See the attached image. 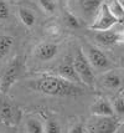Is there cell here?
I'll list each match as a JSON object with an SVG mask.
<instances>
[{"mask_svg": "<svg viewBox=\"0 0 124 133\" xmlns=\"http://www.w3.org/2000/svg\"><path fill=\"white\" fill-rule=\"evenodd\" d=\"M32 87L36 91L50 96H77L83 90L77 83L67 81L60 76H43L32 82Z\"/></svg>", "mask_w": 124, "mask_h": 133, "instance_id": "1", "label": "cell"}, {"mask_svg": "<svg viewBox=\"0 0 124 133\" xmlns=\"http://www.w3.org/2000/svg\"><path fill=\"white\" fill-rule=\"evenodd\" d=\"M73 64H75V69L79 80L82 83L87 85L88 87H93L96 83V76L93 72V67L89 64L87 56L84 55L82 49H78L75 54L73 57Z\"/></svg>", "mask_w": 124, "mask_h": 133, "instance_id": "2", "label": "cell"}, {"mask_svg": "<svg viewBox=\"0 0 124 133\" xmlns=\"http://www.w3.org/2000/svg\"><path fill=\"white\" fill-rule=\"evenodd\" d=\"M120 122L117 117H98L94 116L87 124L88 133H115Z\"/></svg>", "mask_w": 124, "mask_h": 133, "instance_id": "3", "label": "cell"}, {"mask_svg": "<svg viewBox=\"0 0 124 133\" xmlns=\"http://www.w3.org/2000/svg\"><path fill=\"white\" fill-rule=\"evenodd\" d=\"M21 70H23V60L20 56H16L9 62L8 67L4 71V75L0 80V91L1 92H6L16 82V80L21 74Z\"/></svg>", "mask_w": 124, "mask_h": 133, "instance_id": "4", "label": "cell"}, {"mask_svg": "<svg viewBox=\"0 0 124 133\" xmlns=\"http://www.w3.org/2000/svg\"><path fill=\"white\" fill-rule=\"evenodd\" d=\"M119 23V19L114 16L112 14V11L109 10V6L108 4H103L100 8L99 12L97 17L94 19L93 24L91 25V29L94 30V31H107V30H111L115 25Z\"/></svg>", "mask_w": 124, "mask_h": 133, "instance_id": "5", "label": "cell"}, {"mask_svg": "<svg viewBox=\"0 0 124 133\" xmlns=\"http://www.w3.org/2000/svg\"><path fill=\"white\" fill-rule=\"evenodd\" d=\"M75 8L82 19L88 21H94L99 12L102 5L104 4L103 0H73Z\"/></svg>", "mask_w": 124, "mask_h": 133, "instance_id": "6", "label": "cell"}, {"mask_svg": "<svg viewBox=\"0 0 124 133\" xmlns=\"http://www.w3.org/2000/svg\"><path fill=\"white\" fill-rule=\"evenodd\" d=\"M84 55L87 56L89 64L92 65L93 69L97 70H108L111 67V61L108 60L104 52L100 51L99 49L92 46V45H87L84 47Z\"/></svg>", "mask_w": 124, "mask_h": 133, "instance_id": "7", "label": "cell"}, {"mask_svg": "<svg viewBox=\"0 0 124 133\" xmlns=\"http://www.w3.org/2000/svg\"><path fill=\"white\" fill-rule=\"evenodd\" d=\"M59 75L60 77L65 78L67 81H71L73 83H79L81 80L77 75L76 69H75V64H73V57L71 56H67V57L63 58V61L60 64L59 69Z\"/></svg>", "mask_w": 124, "mask_h": 133, "instance_id": "8", "label": "cell"}, {"mask_svg": "<svg viewBox=\"0 0 124 133\" xmlns=\"http://www.w3.org/2000/svg\"><path fill=\"white\" fill-rule=\"evenodd\" d=\"M91 113L98 117H112L114 116L113 104L106 98H98L91 106Z\"/></svg>", "mask_w": 124, "mask_h": 133, "instance_id": "9", "label": "cell"}, {"mask_svg": "<svg viewBox=\"0 0 124 133\" xmlns=\"http://www.w3.org/2000/svg\"><path fill=\"white\" fill-rule=\"evenodd\" d=\"M59 52V46L52 42H45L41 44L35 49V56L41 61L52 60Z\"/></svg>", "mask_w": 124, "mask_h": 133, "instance_id": "10", "label": "cell"}, {"mask_svg": "<svg viewBox=\"0 0 124 133\" xmlns=\"http://www.w3.org/2000/svg\"><path fill=\"white\" fill-rule=\"evenodd\" d=\"M100 83L103 87L109 88V90H118L122 86V77L115 71H108L102 75Z\"/></svg>", "mask_w": 124, "mask_h": 133, "instance_id": "11", "label": "cell"}, {"mask_svg": "<svg viewBox=\"0 0 124 133\" xmlns=\"http://www.w3.org/2000/svg\"><path fill=\"white\" fill-rule=\"evenodd\" d=\"M96 40L98 41L102 45H106V46H109V45H114L119 42V32H114V31H99L96 35Z\"/></svg>", "mask_w": 124, "mask_h": 133, "instance_id": "12", "label": "cell"}, {"mask_svg": "<svg viewBox=\"0 0 124 133\" xmlns=\"http://www.w3.org/2000/svg\"><path fill=\"white\" fill-rule=\"evenodd\" d=\"M12 116H14V108H12L11 103L8 99H3L0 102V117H1V122L11 123Z\"/></svg>", "mask_w": 124, "mask_h": 133, "instance_id": "13", "label": "cell"}, {"mask_svg": "<svg viewBox=\"0 0 124 133\" xmlns=\"http://www.w3.org/2000/svg\"><path fill=\"white\" fill-rule=\"evenodd\" d=\"M14 45V37L9 35H0V58L5 57Z\"/></svg>", "mask_w": 124, "mask_h": 133, "instance_id": "14", "label": "cell"}, {"mask_svg": "<svg viewBox=\"0 0 124 133\" xmlns=\"http://www.w3.org/2000/svg\"><path fill=\"white\" fill-rule=\"evenodd\" d=\"M19 17L21 20V23L24 24L25 26L27 28H31L35 25L36 17L34 15V12L29 10V9H25V8H20L19 9Z\"/></svg>", "mask_w": 124, "mask_h": 133, "instance_id": "15", "label": "cell"}, {"mask_svg": "<svg viewBox=\"0 0 124 133\" xmlns=\"http://www.w3.org/2000/svg\"><path fill=\"white\" fill-rule=\"evenodd\" d=\"M26 128L29 133H45V128L42 127L41 122L31 118L26 122Z\"/></svg>", "mask_w": 124, "mask_h": 133, "instance_id": "16", "label": "cell"}, {"mask_svg": "<svg viewBox=\"0 0 124 133\" xmlns=\"http://www.w3.org/2000/svg\"><path fill=\"white\" fill-rule=\"evenodd\" d=\"M113 110H114V115L118 117H124V97L119 96L114 99L113 102Z\"/></svg>", "mask_w": 124, "mask_h": 133, "instance_id": "17", "label": "cell"}, {"mask_svg": "<svg viewBox=\"0 0 124 133\" xmlns=\"http://www.w3.org/2000/svg\"><path fill=\"white\" fill-rule=\"evenodd\" d=\"M65 20L67 25L72 28V29H78V28H81V23H79V20H78V17L75 15V14H72L70 11H66L65 12Z\"/></svg>", "mask_w": 124, "mask_h": 133, "instance_id": "18", "label": "cell"}, {"mask_svg": "<svg viewBox=\"0 0 124 133\" xmlns=\"http://www.w3.org/2000/svg\"><path fill=\"white\" fill-rule=\"evenodd\" d=\"M45 133H61L60 123L56 119H48L45 126Z\"/></svg>", "mask_w": 124, "mask_h": 133, "instance_id": "19", "label": "cell"}, {"mask_svg": "<svg viewBox=\"0 0 124 133\" xmlns=\"http://www.w3.org/2000/svg\"><path fill=\"white\" fill-rule=\"evenodd\" d=\"M108 6H109V10L112 11V14L117 17V19L120 20V17L124 16V9L119 5V3L117 1V0H115V1H113L112 4H111V5H108Z\"/></svg>", "mask_w": 124, "mask_h": 133, "instance_id": "20", "label": "cell"}, {"mask_svg": "<svg viewBox=\"0 0 124 133\" xmlns=\"http://www.w3.org/2000/svg\"><path fill=\"white\" fill-rule=\"evenodd\" d=\"M40 5L47 14H53L56 11V1L55 0H39Z\"/></svg>", "mask_w": 124, "mask_h": 133, "instance_id": "21", "label": "cell"}, {"mask_svg": "<svg viewBox=\"0 0 124 133\" xmlns=\"http://www.w3.org/2000/svg\"><path fill=\"white\" fill-rule=\"evenodd\" d=\"M10 10H9V5L6 4L4 0H0V19L1 20H5L9 17Z\"/></svg>", "mask_w": 124, "mask_h": 133, "instance_id": "22", "label": "cell"}, {"mask_svg": "<svg viewBox=\"0 0 124 133\" xmlns=\"http://www.w3.org/2000/svg\"><path fill=\"white\" fill-rule=\"evenodd\" d=\"M70 133H84V127L82 123H77L71 128Z\"/></svg>", "mask_w": 124, "mask_h": 133, "instance_id": "23", "label": "cell"}, {"mask_svg": "<svg viewBox=\"0 0 124 133\" xmlns=\"http://www.w3.org/2000/svg\"><path fill=\"white\" fill-rule=\"evenodd\" d=\"M119 42H124V31L119 32Z\"/></svg>", "mask_w": 124, "mask_h": 133, "instance_id": "24", "label": "cell"}, {"mask_svg": "<svg viewBox=\"0 0 124 133\" xmlns=\"http://www.w3.org/2000/svg\"><path fill=\"white\" fill-rule=\"evenodd\" d=\"M120 66H122V69H123V71H124V55L120 57Z\"/></svg>", "mask_w": 124, "mask_h": 133, "instance_id": "25", "label": "cell"}, {"mask_svg": "<svg viewBox=\"0 0 124 133\" xmlns=\"http://www.w3.org/2000/svg\"><path fill=\"white\" fill-rule=\"evenodd\" d=\"M117 1L119 3V5H120V6H122V8L124 9V0H117Z\"/></svg>", "mask_w": 124, "mask_h": 133, "instance_id": "26", "label": "cell"}, {"mask_svg": "<svg viewBox=\"0 0 124 133\" xmlns=\"http://www.w3.org/2000/svg\"><path fill=\"white\" fill-rule=\"evenodd\" d=\"M0 122H1V117H0Z\"/></svg>", "mask_w": 124, "mask_h": 133, "instance_id": "27", "label": "cell"}, {"mask_svg": "<svg viewBox=\"0 0 124 133\" xmlns=\"http://www.w3.org/2000/svg\"><path fill=\"white\" fill-rule=\"evenodd\" d=\"M123 97H124V95H123Z\"/></svg>", "mask_w": 124, "mask_h": 133, "instance_id": "28", "label": "cell"}]
</instances>
